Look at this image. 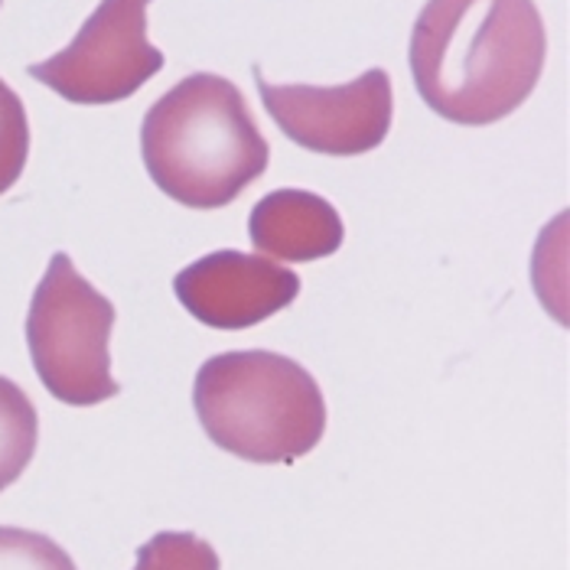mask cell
<instances>
[{"mask_svg": "<svg viewBox=\"0 0 570 570\" xmlns=\"http://www.w3.org/2000/svg\"><path fill=\"white\" fill-rule=\"evenodd\" d=\"M544 52L534 0H428L411 33V76L440 118L485 128L525 105Z\"/></svg>", "mask_w": 570, "mask_h": 570, "instance_id": "1", "label": "cell"}, {"mask_svg": "<svg viewBox=\"0 0 570 570\" xmlns=\"http://www.w3.org/2000/svg\"><path fill=\"white\" fill-rule=\"evenodd\" d=\"M150 179L186 209H222L267 170L271 147L238 86L196 72L150 105L140 125Z\"/></svg>", "mask_w": 570, "mask_h": 570, "instance_id": "2", "label": "cell"}, {"mask_svg": "<svg viewBox=\"0 0 570 570\" xmlns=\"http://www.w3.org/2000/svg\"><path fill=\"white\" fill-rule=\"evenodd\" d=\"M193 407L209 440L248 463H294L326 434V401L301 362L267 350L199 365Z\"/></svg>", "mask_w": 570, "mask_h": 570, "instance_id": "3", "label": "cell"}, {"mask_svg": "<svg viewBox=\"0 0 570 570\" xmlns=\"http://www.w3.org/2000/svg\"><path fill=\"white\" fill-rule=\"evenodd\" d=\"M115 316V304L88 284L66 252L49 258L27 313V346L49 395L91 407L121 392L108 352Z\"/></svg>", "mask_w": 570, "mask_h": 570, "instance_id": "4", "label": "cell"}, {"mask_svg": "<svg viewBox=\"0 0 570 570\" xmlns=\"http://www.w3.org/2000/svg\"><path fill=\"white\" fill-rule=\"evenodd\" d=\"M147 7L150 0H101L72 43L27 69L30 79L72 105H115L131 98L167 62L147 40Z\"/></svg>", "mask_w": 570, "mask_h": 570, "instance_id": "5", "label": "cell"}, {"mask_svg": "<svg viewBox=\"0 0 570 570\" xmlns=\"http://www.w3.org/2000/svg\"><path fill=\"white\" fill-rule=\"evenodd\" d=\"M264 108L284 137L326 157H358L375 150L392 131V79L368 69L346 86H274L255 66Z\"/></svg>", "mask_w": 570, "mask_h": 570, "instance_id": "6", "label": "cell"}, {"mask_svg": "<svg viewBox=\"0 0 570 570\" xmlns=\"http://www.w3.org/2000/svg\"><path fill=\"white\" fill-rule=\"evenodd\" d=\"M174 291L199 323L213 330H248L291 307L301 294V277L264 255L225 248L183 267Z\"/></svg>", "mask_w": 570, "mask_h": 570, "instance_id": "7", "label": "cell"}, {"mask_svg": "<svg viewBox=\"0 0 570 570\" xmlns=\"http://www.w3.org/2000/svg\"><path fill=\"white\" fill-rule=\"evenodd\" d=\"M255 255L277 262H320L340 252L343 219L330 199L307 189H274L252 209Z\"/></svg>", "mask_w": 570, "mask_h": 570, "instance_id": "8", "label": "cell"}, {"mask_svg": "<svg viewBox=\"0 0 570 570\" xmlns=\"http://www.w3.org/2000/svg\"><path fill=\"white\" fill-rule=\"evenodd\" d=\"M40 440V417L27 392L0 375V492L30 466Z\"/></svg>", "mask_w": 570, "mask_h": 570, "instance_id": "9", "label": "cell"}, {"mask_svg": "<svg viewBox=\"0 0 570 570\" xmlns=\"http://www.w3.org/2000/svg\"><path fill=\"white\" fill-rule=\"evenodd\" d=\"M219 554L193 531H160L137 548L134 570H219Z\"/></svg>", "mask_w": 570, "mask_h": 570, "instance_id": "10", "label": "cell"}, {"mask_svg": "<svg viewBox=\"0 0 570 570\" xmlns=\"http://www.w3.org/2000/svg\"><path fill=\"white\" fill-rule=\"evenodd\" d=\"M0 570H79L49 534L0 525Z\"/></svg>", "mask_w": 570, "mask_h": 570, "instance_id": "11", "label": "cell"}, {"mask_svg": "<svg viewBox=\"0 0 570 570\" xmlns=\"http://www.w3.org/2000/svg\"><path fill=\"white\" fill-rule=\"evenodd\" d=\"M30 157V121L23 101L0 79V196L20 179Z\"/></svg>", "mask_w": 570, "mask_h": 570, "instance_id": "12", "label": "cell"}]
</instances>
